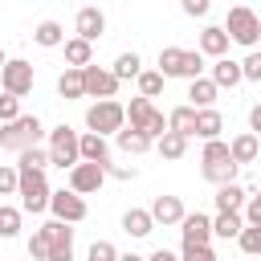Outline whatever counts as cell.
<instances>
[{
    "instance_id": "6da1fadb",
    "label": "cell",
    "mask_w": 261,
    "mask_h": 261,
    "mask_svg": "<svg viewBox=\"0 0 261 261\" xmlns=\"http://www.w3.org/2000/svg\"><path fill=\"white\" fill-rule=\"evenodd\" d=\"M200 175L208 184H216V188L237 179V159H232V151H228L224 139H208L204 143V151H200Z\"/></svg>"
},
{
    "instance_id": "7a4b0ae2",
    "label": "cell",
    "mask_w": 261,
    "mask_h": 261,
    "mask_svg": "<svg viewBox=\"0 0 261 261\" xmlns=\"http://www.w3.org/2000/svg\"><path fill=\"white\" fill-rule=\"evenodd\" d=\"M41 135H45L41 118H37V114H20V118H12V122H0V151H16V155H20L24 147H37Z\"/></svg>"
},
{
    "instance_id": "3957f363",
    "label": "cell",
    "mask_w": 261,
    "mask_h": 261,
    "mask_svg": "<svg viewBox=\"0 0 261 261\" xmlns=\"http://www.w3.org/2000/svg\"><path fill=\"white\" fill-rule=\"evenodd\" d=\"M159 73L192 82V77L204 73V53L200 49H175V45H167V49H159Z\"/></svg>"
},
{
    "instance_id": "277c9868",
    "label": "cell",
    "mask_w": 261,
    "mask_h": 261,
    "mask_svg": "<svg viewBox=\"0 0 261 261\" xmlns=\"http://www.w3.org/2000/svg\"><path fill=\"white\" fill-rule=\"evenodd\" d=\"M16 196H20V208L37 216V212H45V208H49L53 188H49V179H45V171H41V167H20V188H16Z\"/></svg>"
},
{
    "instance_id": "5b68a950",
    "label": "cell",
    "mask_w": 261,
    "mask_h": 261,
    "mask_svg": "<svg viewBox=\"0 0 261 261\" xmlns=\"http://www.w3.org/2000/svg\"><path fill=\"white\" fill-rule=\"evenodd\" d=\"M224 33H228L237 45L257 49V41H261V16H257L253 8H245V4H237V8H228V16H224Z\"/></svg>"
},
{
    "instance_id": "8992f818",
    "label": "cell",
    "mask_w": 261,
    "mask_h": 261,
    "mask_svg": "<svg viewBox=\"0 0 261 261\" xmlns=\"http://www.w3.org/2000/svg\"><path fill=\"white\" fill-rule=\"evenodd\" d=\"M86 126L98 130V135H118L126 126V106L114 102V98H98L90 110H86Z\"/></svg>"
},
{
    "instance_id": "52a82bcc",
    "label": "cell",
    "mask_w": 261,
    "mask_h": 261,
    "mask_svg": "<svg viewBox=\"0 0 261 261\" xmlns=\"http://www.w3.org/2000/svg\"><path fill=\"white\" fill-rule=\"evenodd\" d=\"M49 159H53V167H73V163H82V135L73 130V126H53L49 130Z\"/></svg>"
},
{
    "instance_id": "ba28073f",
    "label": "cell",
    "mask_w": 261,
    "mask_h": 261,
    "mask_svg": "<svg viewBox=\"0 0 261 261\" xmlns=\"http://www.w3.org/2000/svg\"><path fill=\"white\" fill-rule=\"evenodd\" d=\"M126 126H139V130H147L151 139H159L163 130H167V118H163V110H155V102L151 98H130V106H126Z\"/></svg>"
},
{
    "instance_id": "9c48e42d",
    "label": "cell",
    "mask_w": 261,
    "mask_h": 261,
    "mask_svg": "<svg viewBox=\"0 0 261 261\" xmlns=\"http://www.w3.org/2000/svg\"><path fill=\"white\" fill-rule=\"evenodd\" d=\"M33 82H37V73H33L29 61H20V57H8L4 61V69H0V90L4 94L24 98V94H33Z\"/></svg>"
},
{
    "instance_id": "30bf717a",
    "label": "cell",
    "mask_w": 261,
    "mask_h": 261,
    "mask_svg": "<svg viewBox=\"0 0 261 261\" xmlns=\"http://www.w3.org/2000/svg\"><path fill=\"white\" fill-rule=\"evenodd\" d=\"M49 212H53L57 220H65V224H82V220L90 216V208H86V196H77L73 188H61V192H53V196H49Z\"/></svg>"
},
{
    "instance_id": "8fae6325",
    "label": "cell",
    "mask_w": 261,
    "mask_h": 261,
    "mask_svg": "<svg viewBox=\"0 0 261 261\" xmlns=\"http://www.w3.org/2000/svg\"><path fill=\"white\" fill-rule=\"evenodd\" d=\"M102 184H106V167H102V163L82 159V163H73V167H69V188H73L77 196H94Z\"/></svg>"
},
{
    "instance_id": "7c38bea8",
    "label": "cell",
    "mask_w": 261,
    "mask_h": 261,
    "mask_svg": "<svg viewBox=\"0 0 261 261\" xmlns=\"http://www.w3.org/2000/svg\"><path fill=\"white\" fill-rule=\"evenodd\" d=\"M82 77H86V98H114L118 94V77H114V69H102V65H82Z\"/></svg>"
},
{
    "instance_id": "4fadbf2b",
    "label": "cell",
    "mask_w": 261,
    "mask_h": 261,
    "mask_svg": "<svg viewBox=\"0 0 261 261\" xmlns=\"http://www.w3.org/2000/svg\"><path fill=\"white\" fill-rule=\"evenodd\" d=\"M45 228V237H49V261H73V228L65 224V220H49V224H41Z\"/></svg>"
},
{
    "instance_id": "5bb4252c",
    "label": "cell",
    "mask_w": 261,
    "mask_h": 261,
    "mask_svg": "<svg viewBox=\"0 0 261 261\" xmlns=\"http://www.w3.org/2000/svg\"><path fill=\"white\" fill-rule=\"evenodd\" d=\"M73 33L86 37V41H98V37L106 33V16H102V8H98V4L77 8V16H73Z\"/></svg>"
},
{
    "instance_id": "9a60e30c",
    "label": "cell",
    "mask_w": 261,
    "mask_h": 261,
    "mask_svg": "<svg viewBox=\"0 0 261 261\" xmlns=\"http://www.w3.org/2000/svg\"><path fill=\"white\" fill-rule=\"evenodd\" d=\"M179 232H184V245H208L212 241V220L204 212H188L179 220Z\"/></svg>"
},
{
    "instance_id": "2e32d148",
    "label": "cell",
    "mask_w": 261,
    "mask_h": 261,
    "mask_svg": "<svg viewBox=\"0 0 261 261\" xmlns=\"http://www.w3.org/2000/svg\"><path fill=\"white\" fill-rule=\"evenodd\" d=\"M228 45H232V37L224 33V24H208L204 33H200V53L204 57H228Z\"/></svg>"
},
{
    "instance_id": "e0dca14e",
    "label": "cell",
    "mask_w": 261,
    "mask_h": 261,
    "mask_svg": "<svg viewBox=\"0 0 261 261\" xmlns=\"http://www.w3.org/2000/svg\"><path fill=\"white\" fill-rule=\"evenodd\" d=\"M228 151H232L237 167H245V163H257V155H261V139H257L253 130H241V135L228 143Z\"/></svg>"
},
{
    "instance_id": "ac0fdd59",
    "label": "cell",
    "mask_w": 261,
    "mask_h": 261,
    "mask_svg": "<svg viewBox=\"0 0 261 261\" xmlns=\"http://www.w3.org/2000/svg\"><path fill=\"white\" fill-rule=\"evenodd\" d=\"M151 216H155V224H179L188 212H184V200L179 196H155Z\"/></svg>"
},
{
    "instance_id": "d6986e66",
    "label": "cell",
    "mask_w": 261,
    "mask_h": 261,
    "mask_svg": "<svg viewBox=\"0 0 261 261\" xmlns=\"http://www.w3.org/2000/svg\"><path fill=\"white\" fill-rule=\"evenodd\" d=\"M122 232H126V237H151V232H155L151 208H126V212H122Z\"/></svg>"
},
{
    "instance_id": "ffe728a7",
    "label": "cell",
    "mask_w": 261,
    "mask_h": 261,
    "mask_svg": "<svg viewBox=\"0 0 261 261\" xmlns=\"http://www.w3.org/2000/svg\"><path fill=\"white\" fill-rule=\"evenodd\" d=\"M212 82H216L220 90H224V86H228V90H232V86H241V82H245L241 61H232V57H216V61H212Z\"/></svg>"
},
{
    "instance_id": "44dd1931",
    "label": "cell",
    "mask_w": 261,
    "mask_h": 261,
    "mask_svg": "<svg viewBox=\"0 0 261 261\" xmlns=\"http://www.w3.org/2000/svg\"><path fill=\"white\" fill-rule=\"evenodd\" d=\"M220 130H224V118H220V110L216 106H200L196 110V139H220Z\"/></svg>"
},
{
    "instance_id": "7402d4cb",
    "label": "cell",
    "mask_w": 261,
    "mask_h": 261,
    "mask_svg": "<svg viewBox=\"0 0 261 261\" xmlns=\"http://www.w3.org/2000/svg\"><path fill=\"white\" fill-rule=\"evenodd\" d=\"M57 94H61L65 102L86 98V77H82V69H77V65H65V73L57 77Z\"/></svg>"
},
{
    "instance_id": "603a6c76",
    "label": "cell",
    "mask_w": 261,
    "mask_h": 261,
    "mask_svg": "<svg viewBox=\"0 0 261 261\" xmlns=\"http://www.w3.org/2000/svg\"><path fill=\"white\" fill-rule=\"evenodd\" d=\"M114 139H118V147H122L126 155H143V151H151V147H155V139H151L147 130H139V126H122Z\"/></svg>"
},
{
    "instance_id": "cb8c5ba5",
    "label": "cell",
    "mask_w": 261,
    "mask_h": 261,
    "mask_svg": "<svg viewBox=\"0 0 261 261\" xmlns=\"http://www.w3.org/2000/svg\"><path fill=\"white\" fill-rule=\"evenodd\" d=\"M82 159H90V163H110V143H106V135H98V130H86L82 135Z\"/></svg>"
},
{
    "instance_id": "d4e9b609",
    "label": "cell",
    "mask_w": 261,
    "mask_h": 261,
    "mask_svg": "<svg viewBox=\"0 0 261 261\" xmlns=\"http://www.w3.org/2000/svg\"><path fill=\"white\" fill-rule=\"evenodd\" d=\"M245 200H249V188H241L237 179L216 188V208H220V212H241V208H245Z\"/></svg>"
},
{
    "instance_id": "484cf974",
    "label": "cell",
    "mask_w": 261,
    "mask_h": 261,
    "mask_svg": "<svg viewBox=\"0 0 261 261\" xmlns=\"http://www.w3.org/2000/svg\"><path fill=\"white\" fill-rule=\"evenodd\" d=\"M241 228H245V216L241 212H216L212 216V237H220V241H237Z\"/></svg>"
},
{
    "instance_id": "4316f807",
    "label": "cell",
    "mask_w": 261,
    "mask_h": 261,
    "mask_svg": "<svg viewBox=\"0 0 261 261\" xmlns=\"http://www.w3.org/2000/svg\"><path fill=\"white\" fill-rule=\"evenodd\" d=\"M61 49H65V65H77L82 69V65L94 61V41H86V37H69Z\"/></svg>"
},
{
    "instance_id": "83f0119b",
    "label": "cell",
    "mask_w": 261,
    "mask_h": 261,
    "mask_svg": "<svg viewBox=\"0 0 261 261\" xmlns=\"http://www.w3.org/2000/svg\"><path fill=\"white\" fill-rule=\"evenodd\" d=\"M216 94H220V86H216L212 77H204V73H200V77H192V86H188V98H192V106H196V110H200V106H212V102H216Z\"/></svg>"
},
{
    "instance_id": "f1b7e54d",
    "label": "cell",
    "mask_w": 261,
    "mask_h": 261,
    "mask_svg": "<svg viewBox=\"0 0 261 261\" xmlns=\"http://www.w3.org/2000/svg\"><path fill=\"white\" fill-rule=\"evenodd\" d=\"M155 151H159L163 159H184V155H188V135H179V130H163V135L155 139Z\"/></svg>"
},
{
    "instance_id": "f546056e",
    "label": "cell",
    "mask_w": 261,
    "mask_h": 261,
    "mask_svg": "<svg viewBox=\"0 0 261 261\" xmlns=\"http://www.w3.org/2000/svg\"><path fill=\"white\" fill-rule=\"evenodd\" d=\"M33 41H37L41 49H61V45H65V29H61L57 20H41V24L33 29Z\"/></svg>"
},
{
    "instance_id": "4dcf8cb0",
    "label": "cell",
    "mask_w": 261,
    "mask_h": 261,
    "mask_svg": "<svg viewBox=\"0 0 261 261\" xmlns=\"http://www.w3.org/2000/svg\"><path fill=\"white\" fill-rule=\"evenodd\" d=\"M167 130H179V135H196V106L188 102V106H175L171 114H167Z\"/></svg>"
},
{
    "instance_id": "1f68e13d",
    "label": "cell",
    "mask_w": 261,
    "mask_h": 261,
    "mask_svg": "<svg viewBox=\"0 0 261 261\" xmlns=\"http://www.w3.org/2000/svg\"><path fill=\"white\" fill-rule=\"evenodd\" d=\"M139 73H143V57H139L135 49L114 57V77H118V82H130V77H139Z\"/></svg>"
},
{
    "instance_id": "d6a6232c",
    "label": "cell",
    "mask_w": 261,
    "mask_h": 261,
    "mask_svg": "<svg viewBox=\"0 0 261 261\" xmlns=\"http://www.w3.org/2000/svg\"><path fill=\"white\" fill-rule=\"evenodd\" d=\"M135 82H139V94H143V98H159V94H163V82H167V77H163L159 69H143V73H139Z\"/></svg>"
},
{
    "instance_id": "836d02e7",
    "label": "cell",
    "mask_w": 261,
    "mask_h": 261,
    "mask_svg": "<svg viewBox=\"0 0 261 261\" xmlns=\"http://www.w3.org/2000/svg\"><path fill=\"white\" fill-rule=\"evenodd\" d=\"M49 163H53V159H49V147H24V151L16 155V167H41V171H45Z\"/></svg>"
},
{
    "instance_id": "e575fe53",
    "label": "cell",
    "mask_w": 261,
    "mask_h": 261,
    "mask_svg": "<svg viewBox=\"0 0 261 261\" xmlns=\"http://www.w3.org/2000/svg\"><path fill=\"white\" fill-rule=\"evenodd\" d=\"M20 212H24V208H8V204H0V237H4V241H12V237L20 232Z\"/></svg>"
},
{
    "instance_id": "d590c367",
    "label": "cell",
    "mask_w": 261,
    "mask_h": 261,
    "mask_svg": "<svg viewBox=\"0 0 261 261\" xmlns=\"http://www.w3.org/2000/svg\"><path fill=\"white\" fill-rule=\"evenodd\" d=\"M237 245H241V253L261 257V224H245V228H241V237H237Z\"/></svg>"
},
{
    "instance_id": "8d00e7d4",
    "label": "cell",
    "mask_w": 261,
    "mask_h": 261,
    "mask_svg": "<svg viewBox=\"0 0 261 261\" xmlns=\"http://www.w3.org/2000/svg\"><path fill=\"white\" fill-rule=\"evenodd\" d=\"M29 257L33 261H49V237H45V228H37L29 237Z\"/></svg>"
},
{
    "instance_id": "74e56055",
    "label": "cell",
    "mask_w": 261,
    "mask_h": 261,
    "mask_svg": "<svg viewBox=\"0 0 261 261\" xmlns=\"http://www.w3.org/2000/svg\"><path fill=\"white\" fill-rule=\"evenodd\" d=\"M20 188V167H8V163H0V196H12Z\"/></svg>"
},
{
    "instance_id": "f35d334b",
    "label": "cell",
    "mask_w": 261,
    "mask_h": 261,
    "mask_svg": "<svg viewBox=\"0 0 261 261\" xmlns=\"http://www.w3.org/2000/svg\"><path fill=\"white\" fill-rule=\"evenodd\" d=\"M20 118V98L16 94H0V122H12Z\"/></svg>"
},
{
    "instance_id": "ab89813d",
    "label": "cell",
    "mask_w": 261,
    "mask_h": 261,
    "mask_svg": "<svg viewBox=\"0 0 261 261\" xmlns=\"http://www.w3.org/2000/svg\"><path fill=\"white\" fill-rule=\"evenodd\" d=\"M245 69V82H261V49H249V57L241 61Z\"/></svg>"
},
{
    "instance_id": "60d3db41",
    "label": "cell",
    "mask_w": 261,
    "mask_h": 261,
    "mask_svg": "<svg viewBox=\"0 0 261 261\" xmlns=\"http://www.w3.org/2000/svg\"><path fill=\"white\" fill-rule=\"evenodd\" d=\"M86 257H90V261H118V249H114L110 241H94Z\"/></svg>"
},
{
    "instance_id": "b9f144b4",
    "label": "cell",
    "mask_w": 261,
    "mask_h": 261,
    "mask_svg": "<svg viewBox=\"0 0 261 261\" xmlns=\"http://www.w3.org/2000/svg\"><path fill=\"white\" fill-rule=\"evenodd\" d=\"M184 261H216V253H212V245H184V253H179Z\"/></svg>"
},
{
    "instance_id": "7bdbcfd3",
    "label": "cell",
    "mask_w": 261,
    "mask_h": 261,
    "mask_svg": "<svg viewBox=\"0 0 261 261\" xmlns=\"http://www.w3.org/2000/svg\"><path fill=\"white\" fill-rule=\"evenodd\" d=\"M245 224H261V196L245 200Z\"/></svg>"
},
{
    "instance_id": "ee69618b",
    "label": "cell",
    "mask_w": 261,
    "mask_h": 261,
    "mask_svg": "<svg viewBox=\"0 0 261 261\" xmlns=\"http://www.w3.org/2000/svg\"><path fill=\"white\" fill-rule=\"evenodd\" d=\"M179 8H184L188 16H208V8H212V0H179Z\"/></svg>"
},
{
    "instance_id": "f6af8a7d",
    "label": "cell",
    "mask_w": 261,
    "mask_h": 261,
    "mask_svg": "<svg viewBox=\"0 0 261 261\" xmlns=\"http://www.w3.org/2000/svg\"><path fill=\"white\" fill-rule=\"evenodd\" d=\"M106 175H114V179H135L139 171H135V167H126V163H106Z\"/></svg>"
},
{
    "instance_id": "bcb514c9",
    "label": "cell",
    "mask_w": 261,
    "mask_h": 261,
    "mask_svg": "<svg viewBox=\"0 0 261 261\" xmlns=\"http://www.w3.org/2000/svg\"><path fill=\"white\" fill-rule=\"evenodd\" d=\"M249 130H253V135L261 139V102H257V106L249 110Z\"/></svg>"
},
{
    "instance_id": "7dc6e473",
    "label": "cell",
    "mask_w": 261,
    "mask_h": 261,
    "mask_svg": "<svg viewBox=\"0 0 261 261\" xmlns=\"http://www.w3.org/2000/svg\"><path fill=\"white\" fill-rule=\"evenodd\" d=\"M147 261H184V257H179V253H171V249H155Z\"/></svg>"
},
{
    "instance_id": "c3c4849f",
    "label": "cell",
    "mask_w": 261,
    "mask_h": 261,
    "mask_svg": "<svg viewBox=\"0 0 261 261\" xmlns=\"http://www.w3.org/2000/svg\"><path fill=\"white\" fill-rule=\"evenodd\" d=\"M118 261H147V257H139V253H118Z\"/></svg>"
},
{
    "instance_id": "681fc988",
    "label": "cell",
    "mask_w": 261,
    "mask_h": 261,
    "mask_svg": "<svg viewBox=\"0 0 261 261\" xmlns=\"http://www.w3.org/2000/svg\"><path fill=\"white\" fill-rule=\"evenodd\" d=\"M4 61H8V57H4V49H0V69H4Z\"/></svg>"
},
{
    "instance_id": "f907efd6",
    "label": "cell",
    "mask_w": 261,
    "mask_h": 261,
    "mask_svg": "<svg viewBox=\"0 0 261 261\" xmlns=\"http://www.w3.org/2000/svg\"><path fill=\"white\" fill-rule=\"evenodd\" d=\"M257 196H261V192H257Z\"/></svg>"
}]
</instances>
